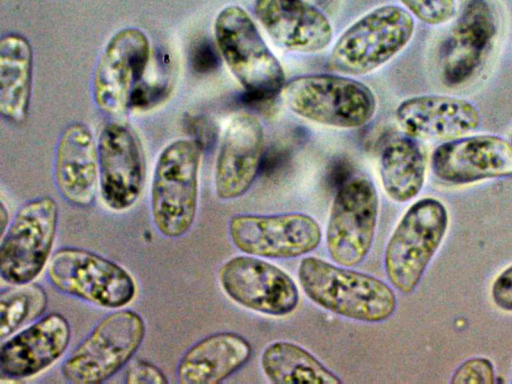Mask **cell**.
Returning a JSON list of instances; mask_svg holds the SVG:
<instances>
[{"label": "cell", "instance_id": "6da1fadb", "mask_svg": "<svg viewBox=\"0 0 512 384\" xmlns=\"http://www.w3.org/2000/svg\"><path fill=\"white\" fill-rule=\"evenodd\" d=\"M298 279L311 301L345 318L378 323L396 309V295L382 280L317 257L300 261Z\"/></svg>", "mask_w": 512, "mask_h": 384}, {"label": "cell", "instance_id": "7a4b0ae2", "mask_svg": "<svg viewBox=\"0 0 512 384\" xmlns=\"http://www.w3.org/2000/svg\"><path fill=\"white\" fill-rule=\"evenodd\" d=\"M203 146L194 138L177 139L158 155L150 191L152 220L168 238L185 235L196 218Z\"/></svg>", "mask_w": 512, "mask_h": 384}, {"label": "cell", "instance_id": "3957f363", "mask_svg": "<svg viewBox=\"0 0 512 384\" xmlns=\"http://www.w3.org/2000/svg\"><path fill=\"white\" fill-rule=\"evenodd\" d=\"M286 106L306 120L336 128H359L374 117L377 100L366 84L338 74L298 76L281 90Z\"/></svg>", "mask_w": 512, "mask_h": 384}, {"label": "cell", "instance_id": "277c9868", "mask_svg": "<svg viewBox=\"0 0 512 384\" xmlns=\"http://www.w3.org/2000/svg\"><path fill=\"white\" fill-rule=\"evenodd\" d=\"M214 35L224 62L248 95L267 99L281 92L283 66L246 10L224 7L215 18Z\"/></svg>", "mask_w": 512, "mask_h": 384}, {"label": "cell", "instance_id": "5b68a950", "mask_svg": "<svg viewBox=\"0 0 512 384\" xmlns=\"http://www.w3.org/2000/svg\"><path fill=\"white\" fill-rule=\"evenodd\" d=\"M415 22L397 5L379 6L350 25L336 41L330 67L345 75L375 71L396 56L411 40Z\"/></svg>", "mask_w": 512, "mask_h": 384}, {"label": "cell", "instance_id": "8992f818", "mask_svg": "<svg viewBox=\"0 0 512 384\" xmlns=\"http://www.w3.org/2000/svg\"><path fill=\"white\" fill-rule=\"evenodd\" d=\"M145 333V322L136 311L109 313L66 357L61 366L63 378L73 384L108 380L132 359Z\"/></svg>", "mask_w": 512, "mask_h": 384}, {"label": "cell", "instance_id": "52a82bcc", "mask_svg": "<svg viewBox=\"0 0 512 384\" xmlns=\"http://www.w3.org/2000/svg\"><path fill=\"white\" fill-rule=\"evenodd\" d=\"M447 227L448 213L438 199L422 198L408 208L384 253V269L396 290L408 294L416 289Z\"/></svg>", "mask_w": 512, "mask_h": 384}, {"label": "cell", "instance_id": "ba28073f", "mask_svg": "<svg viewBox=\"0 0 512 384\" xmlns=\"http://www.w3.org/2000/svg\"><path fill=\"white\" fill-rule=\"evenodd\" d=\"M47 277L61 293L103 308L119 309L136 294L135 281L126 269L78 247L58 249L48 262Z\"/></svg>", "mask_w": 512, "mask_h": 384}, {"label": "cell", "instance_id": "9c48e42d", "mask_svg": "<svg viewBox=\"0 0 512 384\" xmlns=\"http://www.w3.org/2000/svg\"><path fill=\"white\" fill-rule=\"evenodd\" d=\"M59 210L50 196L24 203L1 237L0 275L8 284L32 282L50 260Z\"/></svg>", "mask_w": 512, "mask_h": 384}, {"label": "cell", "instance_id": "30bf717a", "mask_svg": "<svg viewBox=\"0 0 512 384\" xmlns=\"http://www.w3.org/2000/svg\"><path fill=\"white\" fill-rule=\"evenodd\" d=\"M379 199L374 184L364 177L341 182L332 201L326 246L338 265L353 267L369 253L374 240Z\"/></svg>", "mask_w": 512, "mask_h": 384}, {"label": "cell", "instance_id": "8fae6325", "mask_svg": "<svg viewBox=\"0 0 512 384\" xmlns=\"http://www.w3.org/2000/svg\"><path fill=\"white\" fill-rule=\"evenodd\" d=\"M150 59V41L142 30L128 27L116 32L95 68L92 90L97 107L110 116L125 114L132 107Z\"/></svg>", "mask_w": 512, "mask_h": 384}, {"label": "cell", "instance_id": "7c38bea8", "mask_svg": "<svg viewBox=\"0 0 512 384\" xmlns=\"http://www.w3.org/2000/svg\"><path fill=\"white\" fill-rule=\"evenodd\" d=\"M234 246L260 258L291 259L315 250L322 239L318 222L305 213L236 214L228 223Z\"/></svg>", "mask_w": 512, "mask_h": 384}, {"label": "cell", "instance_id": "4fadbf2b", "mask_svg": "<svg viewBox=\"0 0 512 384\" xmlns=\"http://www.w3.org/2000/svg\"><path fill=\"white\" fill-rule=\"evenodd\" d=\"M224 293L240 306L269 316L292 313L299 302L293 279L281 268L260 257L235 256L218 271Z\"/></svg>", "mask_w": 512, "mask_h": 384}, {"label": "cell", "instance_id": "5bb4252c", "mask_svg": "<svg viewBox=\"0 0 512 384\" xmlns=\"http://www.w3.org/2000/svg\"><path fill=\"white\" fill-rule=\"evenodd\" d=\"M99 189L104 204L125 211L138 200L145 181V159L141 144L130 127L107 124L98 141Z\"/></svg>", "mask_w": 512, "mask_h": 384}, {"label": "cell", "instance_id": "9a60e30c", "mask_svg": "<svg viewBox=\"0 0 512 384\" xmlns=\"http://www.w3.org/2000/svg\"><path fill=\"white\" fill-rule=\"evenodd\" d=\"M497 29L496 13L488 0L466 1L441 48V74L446 85H462L478 72Z\"/></svg>", "mask_w": 512, "mask_h": 384}, {"label": "cell", "instance_id": "2e32d148", "mask_svg": "<svg viewBox=\"0 0 512 384\" xmlns=\"http://www.w3.org/2000/svg\"><path fill=\"white\" fill-rule=\"evenodd\" d=\"M434 174L451 184L512 176V144L491 134L451 139L435 148Z\"/></svg>", "mask_w": 512, "mask_h": 384}, {"label": "cell", "instance_id": "e0dca14e", "mask_svg": "<svg viewBox=\"0 0 512 384\" xmlns=\"http://www.w3.org/2000/svg\"><path fill=\"white\" fill-rule=\"evenodd\" d=\"M264 146V129L256 116L240 112L231 117L215 164L218 198L233 200L250 189L260 170Z\"/></svg>", "mask_w": 512, "mask_h": 384}, {"label": "cell", "instance_id": "ac0fdd59", "mask_svg": "<svg viewBox=\"0 0 512 384\" xmlns=\"http://www.w3.org/2000/svg\"><path fill=\"white\" fill-rule=\"evenodd\" d=\"M70 340L68 320L58 312L49 313L2 343L0 372L14 381L34 376L58 360Z\"/></svg>", "mask_w": 512, "mask_h": 384}, {"label": "cell", "instance_id": "d6986e66", "mask_svg": "<svg viewBox=\"0 0 512 384\" xmlns=\"http://www.w3.org/2000/svg\"><path fill=\"white\" fill-rule=\"evenodd\" d=\"M254 11L269 37L285 50L315 53L331 43L330 21L306 0H255Z\"/></svg>", "mask_w": 512, "mask_h": 384}, {"label": "cell", "instance_id": "ffe728a7", "mask_svg": "<svg viewBox=\"0 0 512 384\" xmlns=\"http://www.w3.org/2000/svg\"><path fill=\"white\" fill-rule=\"evenodd\" d=\"M54 176L61 196L76 207L90 206L99 186L98 146L83 123L69 124L55 153Z\"/></svg>", "mask_w": 512, "mask_h": 384}, {"label": "cell", "instance_id": "44dd1931", "mask_svg": "<svg viewBox=\"0 0 512 384\" xmlns=\"http://www.w3.org/2000/svg\"><path fill=\"white\" fill-rule=\"evenodd\" d=\"M395 117L404 133L423 139H455L480 124L477 108L467 100L445 95H421L402 101Z\"/></svg>", "mask_w": 512, "mask_h": 384}, {"label": "cell", "instance_id": "7402d4cb", "mask_svg": "<svg viewBox=\"0 0 512 384\" xmlns=\"http://www.w3.org/2000/svg\"><path fill=\"white\" fill-rule=\"evenodd\" d=\"M252 355L250 343L235 332H216L191 345L182 355L179 384H218L243 367Z\"/></svg>", "mask_w": 512, "mask_h": 384}, {"label": "cell", "instance_id": "603a6c76", "mask_svg": "<svg viewBox=\"0 0 512 384\" xmlns=\"http://www.w3.org/2000/svg\"><path fill=\"white\" fill-rule=\"evenodd\" d=\"M33 52L17 33L0 40V113L15 124L26 121L32 92Z\"/></svg>", "mask_w": 512, "mask_h": 384}, {"label": "cell", "instance_id": "cb8c5ba5", "mask_svg": "<svg viewBox=\"0 0 512 384\" xmlns=\"http://www.w3.org/2000/svg\"><path fill=\"white\" fill-rule=\"evenodd\" d=\"M425 158L415 138L403 133L392 137L380 154L384 191L395 202L415 198L425 182Z\"/></svg>", "mask_w": 512, "mask_h": 384}, {"label": "cell", "instance_id": "d4e9b609", "mask_svg": "<svg viewBox=\"0 0 512 384\" xmlns=\"http://www.w3.org/2000/svg\"><path fill=\"white\" fill-rule=\"evenodd\" d=\"M261 368L274 384H339L342 380L305 348L290 341L270 343L261 355Z\"/></svg>", "mask_w": 512, "mask_h": 384}, {"label": "cell", "instance_id": "484cf974", "mask_svg": "<svg viewBox=\"0 0 512 384\" xmlns=\"http://www.w3.org/2000/svg\"><path fill=\"white\" fill-rule=\"evenodd\" d=\"M0 292V337L12 336L24 324L41 317L48 305L42 285L28 282L10 284Z\"/></svg>", "mask_w": 512, "mask_h": 384}, {"label": "cell", "instance_id": "4316f807", "mask_svg": "<svg viewBox=\"0 0 512 384\" xmlns=\"http://www.w3.org/2000/svg\"><path fill=\"white\" fill-rule=\"evenodd\" d=\"M411 14L429 25L450 20L456 10L455 0H400Z\"/></svg>", "mask_w": 512, "mask_h": 384}, {"label": "cell", "instance_id": "83f0119b", "mask_svg": "<svg viewBox=\"0 0 512 384\" xmlns=\"http://www.w3.org/2000/svg\"><path fill=\"white\" fill-rule=\"evenodd\" d=\"M495 371L491 361L484 357H472L462 362L453 372L452 384H493Z\"/></svg>", "mask_w": 512, "mask_h": 384}, {"label": "cell", "instance_id": "f1b7e54d", "mask_svg": "<svg viewBox=\"0 0 512 384\" xmlns=\"http://www.w3.org/2000/svg\"><path fill=\"white\" fill-rule=\"evenodd\" d=\"M127 384H167L165 374L154 364L146 360H136L129 365L125 373Z\"/></svg>", "mask_w": 512, "mask_h": 384}, {"label": "cell", "instance_id": "f546056e", "mask_svg": "<svg viewBox=\"0 0 512 384\" xmlns=\"http://www.w3.org/2000/svg\"><path fill=\"white\" fill-rule=\"evenodd\" d=\"M491 298L498 308L512 312V265L495 278L491 287Z\"/></svg>", "mask_w": 512, "mask_h": 384}, {"label": "cell", "instance_id": "4dcf8cb0", "mask_svg": "<svg viewBox=\"0 0 512 384\" xmlns=\"http://www.w3.org/2000/svg\"><path fill=\"white\" fill-rule=\"evenodd\" d=\"M8 211L3 201L0 204V225H1V234L3 235L8 228Z\"/></svg>", "mask_w": 512, "mask_h": 384}, {"label": "cell", "instance_id": "1f68e13d", "mask_svg": "<svg viewBox=\"0 0 512 384\" xmlns=\"http://www.w3.org/2000/svg\"><path fill=\"white\" fill-rule=\"evenodd\" d=\"M511 144H512V136H511Z\"/></svg>", "mask_w": 512, "mask_h": 384}, {"label": "cell", "instance_id": "d6a6232c", "mask_svg": "<svg viewBox=\"0 0 512 384\" xmlns=\"http://www.w3.org/2000/svg\"><path fill=\"white\" fill-rule=\"evenodd\" d=\"M511 382H512V379H511Z\"/></svg>", "mask_w": 512, "mask_h": 384}]
</instances>
